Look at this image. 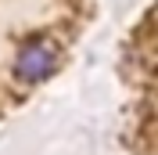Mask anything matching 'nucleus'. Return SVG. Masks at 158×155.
Here are the masks:
<instances>
[{"label":"nucleus","instance_id":"f257e3e1","mask_svg":"<svg viewBox=\"0 0 158 155\" xmlns=\"http://www.w3.org/2000/svg\"><path fill=\"white\" fill-rule=\"evenodd\" d=\"M58 58H54V47H50L47 40H36L29 47H22L18 61H15V76L22 83H43V79L54 72Z\"/></svg>","mask_w":158,"mask_h":155}]
</instances>
